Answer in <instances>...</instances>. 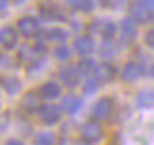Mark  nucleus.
Segmentation results:
<instances>
[{"mask_svg": "<svg viewBox=\"0 0 154 145\" xmlns=\"http://www.w3.org/2000/svg\"><path fill=\"white\" fill-rule=\"evenodd\" d=\"M139 107H154V90H145L137 98Z\"/></svg>", "mask_w": 154, "mask_h": 145, "instance_id": "14", "label": "nucleus"}, {"mask_svg": "<svg viewBox=\"0 0 154 145\" xmlns=\"http://www.w3.org/2000/svg\"><path fill=\"white\" fill-rule=\"evenodd\" d=\"M82 137H84L86 141H97L99 137H101V126L95 124V122L84 124V128H82Z\"/></svg>", "mask_w": 154, "mask_h": 145, "instance_id": "5", "label": "nucleus"}, {"mask_svg": "<svg viewBox=\"0 0 154 145\" xmlns=\"http://www.w3.org/2000/svg\"><path fill=\"white\" fill-rule=\"evenodd\" d=\"M112 2H114V4H118V6H120V4H124V2H126V0H112Z\"/></svg>", "mask_w": 154, "mask_h": 145, "instance_id": "28", "label": "nucleus"}, {"mask_svg": "<svg viewBox=\"0 0 154 145\" xmlns=\"http://www.w3.org/2000/svg\"><path fill=\"white\" fill-rule=\"evenodd\" d=\"M110 113H112V99L110 98H103L101 101L95 103V109H93V117L95 118L103 120V118L109 117Z\"/></svg>", "mask_w": 154, "mask_h": 145, "instance_id": "1", "label": "nucleus"}, {"mask_svg": "<svg viewBox=\"0 0 154 145\" xmlns=\"http://www.w3.org/2000/svg\"><path fill=\"white\" fill-rule=\"evenodd\" d=\"M141 75H143V65H139V63H128L126 69H124V78L129 82L137 80Z\"/></svg>", "mask_w": 154, "mask_h": 145, "instance_id": "10", "label": "nucleus"}, {"mask_svg": "<svg viewBox=\"0 0 154 145\" xmlns=\"http://www.w3.org/2000/svg\"><path fill=\"white\" fill-rule=\"evenodd\" d=\"M74 48L76 52L82 53V56H88V53L93 52V40L90 38V36H78L74 42Z\"/></svg>", "mask_w": 154, "mask_h": 145, "instance_id": "8", "label": "nucleus"}, {"mask_svg": "<svg viewBox=\"0 0 154 145\" xmlns=\"http://www.w3.org/2000/svg\"><path fill=\"white\" fill-rule=\"evenodd\" d=\"M23 107L29 109V111H34V109H38V95L36 94H29L25 99H23Z\"/></svg>", "mask_w": 154, "mask_h": 145, "instance_id": "19", "label": "nucleus"}, {"mask_svg": "<svg viewBox=\"0 0 154 145\" xmlns=\"http://www.w3.org/2000/svg\"><path fill=\"white\" fill-rule=\"evenodd\" d=\"M0 44H2L4 48H14L17 44V33H15V29H11V27H4L2 31H0Z\"/></svg>", "mask_w": 154, "mask_h": 145, "instance_id": "3", "label": "nucleus"}, {"mask_svg": "<svg viewBox=\"0 0 154 145\" xmlns=\"http://www.w3.org/2000/svg\"><path fill=\"white\" fill-rule=\"evenodd\" d=\"M17 27H19L21 34H25V36H32L38 33V21L34 17H23Z\"/></svg>", "mask_w": 154, "mask_h": 145, "instance_id": "2", "label": "nucleus"}, {"mask_svg": "<svg viewBox=\"0 0 154 145\" xmlns=\"http://www.w3.org/2000/svg\"><path fill=\"white\" fill-rule=\"evenodd\" d=\"M137 2H141L143 6H146L149 10H154V0H137Z\"/></svg>", "mask_w": 154, "mask_h": 145, "instance_id": "26", "label": "nucleus"}, {"mask_svg": "<svg viewBox=\"0 0 154 145\" xmlns=\"http://www.w3.org/2000/svg\"><path fill=\"white\" fill-rule=\"evenodd\" d=\"M93 67H95V65H93V61H91V59H86V61H82V65H80V71H90V69H93Z\"/></svg>", "mask_w": 154, "mask_h": 145, "instance_id": "24", "label": "nucleus"}, {"mask_svg": "<svg viewBox=\"0 0 154 145\" xmlns=\"http://www.w3.org/2000/svg\"><path fill=\"white\" fill-rule=\"evenodd\" d=\"M114 46H112L110 44V42H105V44H103V50H101V53H103V56L105 57H109V56H114Z\"/></svg>", "mask_w": 154, "mask_h": 145, "instance_id": "23", "label": "nucleus"}, {"mask_svg": "<svg viewBox=\"0 0 154 145\" xmlns=\"http://www.w3.org/2000/svg\"><path fill=\"white\" fill-rule=\"evenodd\" d=\"M59 94H61V88H59V84H57V82H53V80L46 82L44 86L40 88V95H42V98H46V99L57 98Z\"/></svg>", "mask_w": 154, "mask_h": 145, "instance_id": "9", "label": "nucleus"}, {"mask_svg": "<svg viewBox=\"0 0 154 145\" xmlns=\"http://www.w3.org/2000/svg\"><path fill=\"white\" fill-rule=\"evenodd\" d=\"M80 107H82V99L76 98V95H67L65 101H63V109L67 113H76Z\"/></svg>", "mask_w": 154, "mask_h": 145, "instance_id": "13", "label": "nucleus"}, {"mask_svg": "<svg viewBox=\"0 0 154 145\" xmlns=\"http://www.w3.org/2000/svg\"><path fill=\"white\" fill-rule=\"evenodd\" d=\"M40 117L46 124H55L59 117H61V109L59 107H53V105H48V107H42V111H40Z\"/></svg>", "mask_w": 154, "mask_h": 145, "instance_id": "6", "label": "nucleus"}, {"mask_svg": "<svg viewBox=\"0 0 154 145\" xmlns=\"http://www.w3.org/2000/svg\"><path fill=\"white\" fill-rule=\"evenodd\" d=\"M95 27H99V33L105 34V36H112L116 31V27L109 21H99V23H95Z\"/></svg>", "mask_w": 154, "mask_h": 145, "instance_id": "18", "label": "nucleus"}, {"mask_svg": "<svg viewBox=\"0 0 154 145\" xmlns=\"http://www.w3.org/2000/svg\"><path fill=\"white\" fill-rule=\"evenodd\" d=\"M135 36V23H133V17H126L122 21V38L124 40H131Z\"/></svg>", "mask_w": 154, "mask_h": 145, "instance_id": "12", "label": "nucleus"}, {"mask_svg": "<svg viewBox=\"0 0 154 145\" xmlns=\"http://www.w3.org/2000/svg\"><path fill=\"white\" fill-rule=\"evenodd\" d=\"M145 42H146V46H152V48H154V31L146 33V38H145Z\"/></svg>", "mask_w": 154, "mask_h": 145, "instance_id": "25", "label": "nucleus"}, {"mask_svg": "<svg viewBox=\"0 0 154 145\" xmlns=\"http://www.w3.org/2000/svg\"><path fill=\"white\" fill-rule=\"evenodd\" d=\"M2 86L6 88V92H8V94H17L21 90V82L17 80V78L8 76V78H2Z\"/></svg>", "mask_w": 154, "mask_h": 145, "instance_id": "15", "label": "nucleus"}, {"mask_svg": "<svg viewBox=\"0 0 154 145\" xmlns=\"http://www.w3.org/2000/svg\"><path fill=\"white\" fill-rule=\"evenodd\" d=\"M61 78L69 86H76V84H78V78H80V69L72 67V65H67V67L61 69Z\"/></svg>", "mask_w": 154, "mask_h": 145, "instance_id": "4", "label": "nucleus"}, {"mask_svg": "<svg viewBox=\"0 0 154 145\" xmlns=\"http://www.w3.org/2000/svg\"><path fill=\"white\" fill-rule=\"evenodd\" d=\"M67 36H69V33L63 31V29H51V31L46 33V38H48V40H55V42L67 40Z\"/></svg>", "mask_w": 154, "mask_h": 145, "instance_id": "16", "label": "nucleus"}, {"mask_svg": "<svg viewBox=\"0 0 154 145\" xmlns=\"http://www.w3.org/2000/svg\"><path fill=\"white\" fill-rule=\"evenodd\" d=\"M95 78L99 82H106V80H112L114 78V67L110 63H101L95 67Z\"/></svg>", "mask_w": 154, "mask_h": 145, "instance_id": "7", "label": "nucleus"}, {"mask_svg": "<svg viewBox=\"0 0 154 145\" xmlns=\"http://www.w3.org/2000/svg\"><path fill=\"white\" fill-rule=\"evenodd\" d=\"M97 86H99V80H97V78H90V80L86 82V86H84V92L86 94H93L97 90Z\"/></svg>", "mask_w": 154, "mask_h": 145, "instance_id": "22", "label": "nucleus"}, {"mask_svg": "<svg viewBox=\"0 0 154 145\" xmlns=\"http://www.w3.org/2000/svg\"><path fill=\"white\" fill-rule=\"evenodd\" d=\"M8 6V0H0V10H4Z\"/></svg>", "mask_w": 154, "mask_h": 145, "instance_id": "27", "label": "nucleus"}, {"mask_svg": "<svg viewBox=\"0 0 154 145\" xmlns=\"http://www.w3.org/2000/svg\"><path fill=\"white\" fill-rule=\"evenodd\" d=\"M55 57L57 59H69L70 57V48H67V46L55 48Z\"/></svg>", "mask_w": 154, "mask_h": 145, "instance_id": "21", "label": "nucleus"}, {"mask_svg": "<svg viewBox=\"0 0 154 145\" xmlns=\"http://www.w3.org/2000/svg\"><path fill=\"white\" fill-rule=\"evenodd\" d=\"M69 4L72 6V8L80 10V11H90L93 8V2H91V0H69Z\"/></svg>", "mask_w": 154, "mask_h": 145, "instance_id": "17", "label": "nucleus"}, {"mask_svg": "<svg viewBox=\"0 0 154 145\" xmlns=\"http://www.w3.org/2000/svg\"><path fill=\"white\" fill-rule=\"evenodd\" d=\"M131 17L137 21H146V19H150V10L139 2V4L131 6Z\"/></svg>", "mask_w": 154, "mask_h": 145, "instance_id": "11", "label": "nucleus"}, {"mask_svg": "<svg viewBox=\"0 0 154 145\" xmlns=\"http://www.w3.org/2000/svg\"><path fill=\"white\" fill-rule=\"evenodd\" d=\"M55 141V136L51 134V132H42V134H38L36 136V143H44V145H48V143H53Z\"/></svg>", "mask_w": 154, "mask_h": 145, "instance_id": "20", "label": "nucleus"}]
</instances>
